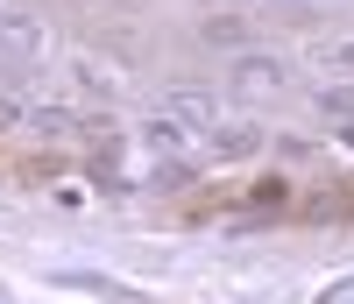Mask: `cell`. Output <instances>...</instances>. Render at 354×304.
<instances>
[{
    "instance_id": "1",
    "label": "cell",
    "mask_w": 354,
    "mask_h": 304,
    "mask_svg": "<svg viewBox=\"0 0 354 304\" xmlns=\"http://www.w3.org/2000/svg\"><path fill=\"white\" fill-rule=\"evenodd\" d=\"M326 64H333V71H354V36H347L340 50H326Z\"/></svg>"
}]
</instances>
